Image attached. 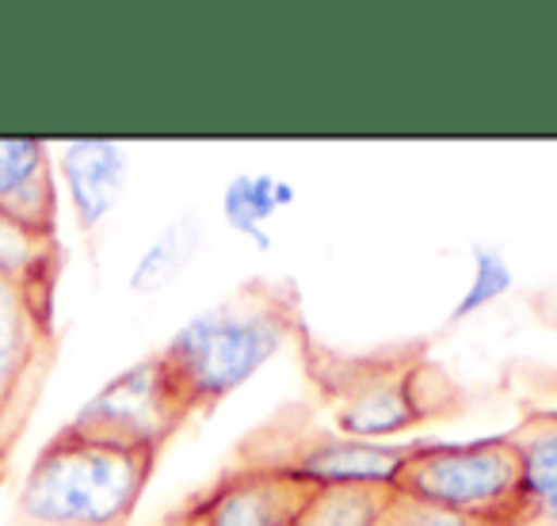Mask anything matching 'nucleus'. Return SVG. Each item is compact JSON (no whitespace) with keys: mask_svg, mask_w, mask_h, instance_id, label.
<instances>
[{"mask_svg":"<svg viewBox=\"0 0 557 526\" xmlns=\"http://www.w3.org/2000/svg\"><path fill=\"white\" fill-rule=\"evenodd\" d=\"M306 333L298 290L283 279H252L176 328L157 355L169 366L191 416L214 412Z\"/></svg>","mask_w":557,"mask_h":526,"instance_id":"1","label":"nucleus"},{"mask_svg":"<svg viewBox=\"0 0 557 526\" xmlns=\"http://www.w3.org/2000/svg\"><path fill=\"white\" fill-rule=\"evenodd\" d=\"M313 389L333 409V431L348 439L382 442L462 409V389L450 381L424 348H379L348 355L313 340L310 328L298 336Z\"/></svg>","mask_w":557,"mask_h":526,"instance_id":"2","label":"nucleus"},{"mask_svg":"<svg viewBox=\"0 0 557 526\" xmlns=\"http://www.w3.org/2000/svg\"><path fill=\"white\" fill-rule=\"evenodd\" d=\"M161 454L65 424L35 454L12 526H131Z\"/></svg>","mask_w":557,"mask_h":526,"instance_id":"3","label":"nucleus"},{"mask_svg":"<svg viewBox=\"0 0 557 526\" xmlns=\"http://www.w3.org/2000/svg\"><path fill=\"white\" fill-rule=\"evenodd\" d=\"M523 465L508 435L478 442H412L394 488L485 526H516Z\"/></svg>","mask_w":557,"mask_h":526,"instance_id":"4","label":"nucleus"},{"mask_svg":"<svg viewBox=\"0 0 557 526\" xmlns=\"http://www.w3.org/2000/svg\"><path fill=\"white\" fill-rule=\"evenodd\" d=\"M412 442H363L341 431H325L310 419L302 404H290L271 424L256 427L237 442L233 462L271 465V469L295 473L310 485H348V480H374L394 485L401 465L409 462Z\"/></svg>","mask_w":557,"mask_h":526,"instance_id":"5","label":"nucleus"},{"mask_svg":"<svg viewBox=\"0 0 557 526\" xmlns=\"http://www.w3.org/2000/svg\"><path fill=\"white\" fill-rule=\"evenodd\" d=\"M58 363L54 295L0 272V462L9 465Z\"/></svg>","mask_w":557,"mask_h":526,"instance_id":"6","label":"nucleus"},{"mask_svg":"<svg viewBox=\"0 0 557 526\" xmlns=\"http://www.w3.org/2000/svg\"><path fill=\"white\" fill-rule=\"evenodd\" d=\"M191 419V409H187L184 393L176 389L161 355H146L131 371L115 374L70 424L88 435H100V439L123 442V447L164 454V447Z\"/></svg>","mask_w":557,"mask_h":526,"instance_id":"7","label":"nucleus"},{"mask_svg":"<svg viewBox=\"0 0 557 526\" xmlns=\"http://www.w3.org/2000/svg\"><path fill=\"white\" fill-rule=\"evenodd\" d=\"M313 488L295 473L233 462L176 518L184 526H295Z\"/></svg>","mask_w":557,"mask_h":526,"instance_id":"8","label":"nucleus"},{"mask_svg":"<svg viewBox=\"0 0 557 526\" xmlns=\"http://www.w3.org/2000/svg\"><path fill=\"white\" fill-rule=\"evenodd\" d=\"M0 214L35 240H58L62 195L47 141L0 138Z\"/></svg>","mask_w":557,"mask_h":526,"instance_id":"9","label":"nucleus"},{"mask_svg":"<svg viewBox=\"0 0 557 526\" xmlns=\"http://www.w3.org/2000/svg\"><path fill=\"white\" fill-rule=\"evenodd\" d=\"M58 172H62V184L65 195H70V210L77 217V225L85 233H96L126 191L131 149L103 138L65 141L62 156H58Z\"/></svg>","mask_w":557,"mask_h":526,"instance_id":"10","label":"nucleus"},{"mask_svg":"<svg viewBox=\"0 0 557 526\" xmlns=\"http://www.w3.org/2000/svg\"><path fill=\"white\" fill-rule=\"evenodd\" d=\"M508 439L523 465L516 526H557V409L527 412Z\"/></svg>","mask_w":557,"mask_h":526,"instance_id":"11","label":"nucleus"},{"mask_svg":"<svg viewBox=\"0 0 557 526\" xmlns=\"http://www.w3.org/2000/svg\"><path fill=\"white\" fill-rule=\"evenodd\" d=\"M295 206V187L271 172H237L222 191V217L233 233L256 245L260 252L271 248V217Z\"/></svg>","mask_w":557,"mask_h":526,"instance_id":"12","label":"nucleus"},{"mask_svg":"<svg viewBox=\"0 0 557 526\" xmlns=\"http://www.w3.org/2000/svg\"><path fill=\"white\" fill-rule=\"evenodd\" d=\"M199 245H202V222L191 210L176 214L149 240L146 252L138 255V263H134L131 272V290L134 295H161V290H169L191 267Z\"/></svg>","mask_w":557,"mask_h":526,"instance_id":"13","label":"nucleus"},{"mask_svg":"<svg viewBox=\"0 0 557 526\" xmlns=\"http://www.w3.org/2000/svg\"><path fill=\"white\" fill-rule=\"evenodd\" d=\"M394 496V485H374V480L321 485L313 488L310 503L302 508L295 526H379Z\"/></svg>","mask_w":557,"mask_h":526,"instance_id":"14","label":"nucleus"},{"mask_svg":"<svg viewBox=\"0 0 557 526\" xmlns=\"http://www.w3.org/2000/svg\"><path fill=\"white\" fill-rule=\"evenodd\" d=\"M62 263V240H35L32 233H24L0 214V272H9L12 279L27 283L35 290L58 295Z\"/></svg>","mask_w":557,"mask_h":526,"instance_id":"15","label":"nucleus"},{"mask_svg":"<svg viewBox=\"0 0 557 526\" xmlns=\"http://www.w3.org/2000/svg\"><path fill=\"white\" fill-rule=\"evenodd\" d=\"M511 290V267L496 248H473V272H470V287L462 290V298L450 310V325L473 317V313L496 305L504 295Z\"/></svg>","mask_w":557,"mask_h":526,"instance_id":"16","label":"nucleus"},{"mask_svg":"<svg viewBox=\"0 0 557 526\" xmlns=\"http://www.w3.org/2000/svg\"><path fill=\"white\" fill-rule=\"evenodd\" d=\"M379 526H485V523L458 515V511L435 508V503H424V500H417V496L397 492L394 500H389L386 515L379 518Z\"/></svg>","mask_w":557,"mask_h":526,"instance_id":"17","label":"nucleus"},{"mask_svg":"<svg viewBox=\"0 0 557 526\" xmlns=\"http://www.w3.org/2000/svg\"><path fill=\"white\" fill-rule=\"evenodd\" d=\"M161 526H184V523H180V518L176 515H169V518H164V523Z\"/></svg>","mask_w":557,"mask_h":526,"instance_id":"18","label":"nucleus"}]
</instances>
